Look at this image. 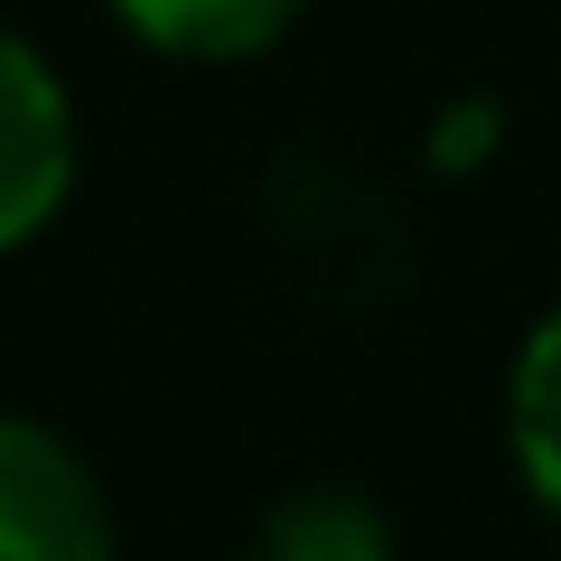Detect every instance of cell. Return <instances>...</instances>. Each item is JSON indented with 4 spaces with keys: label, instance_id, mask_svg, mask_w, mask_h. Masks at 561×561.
Here are the masks:
<instances>
[{
    "label": "cell",
    "instance_id": "cell-1",
    "mask_svg": "<svg viewBox=\"0 0 561 561\" xmlns=\"http://www.w3.org/2000/svg\"><path fill=\"white\" fill-rule=\"evenodd\" d=\"M0 561H113V505L94 468L38 431L0 412Z\"/></svg>",
    "mask_w": 561,
    "mask_h": 561
},
{
    "label": "cell",
    "instance_id": "cell-2",
    "mask_svg": "<svg viewBox=\"0 0 561 561\" xmlns=\"http://www.w3.org/2000/svg\"><path fill=\"white\" fill-rule=\"evenodd\" d=\"M66 187H76V113L38 47L0 28V253L57 225Z\"/></svg>",
    "mask_w": 561,
    "mask_h": 561
},
{
    "label": "cell",
    "instance_id": "cell-3",
    "mask_svg": "<svg viewBox=\"0 0 561 561\" xmlns=\"http://www.w3.org/2000/svg\"><path fill=\"white\" fill-rule=\"evenodd\" d=\"M131 38H150L160 57L187 66H225V57H262L309 0H113Z\"/></svg>",
    "mask_w": 561,
    "mask_h": 561
},
{
    "label": "cell",
    "instance_id": "cell-4",
    "mask_svg": "<svg viewBox=\"0 0 561 561\" xmlns=\"http://www.w3.org/2000/svg\"><path fill=\"white\" fill-rule=\"evenodd\" d=\"M253 561H393V534L365 496H290L262 515Z\"/></svg>",
    "mask_w": 561,
    "mask_h": 561
},
{
    "label": "cell",
    "instance_id": "cell-5",
    "mask_svg": "<svg viewBox=\"0 0 561 561\" xmlns=\"http://www.w3.org/2000/svg\"><path fill=\"white\" fill-rule=\"evenodd\" d=\"M515 459H524V478H534L542 515L561 524V309L515 356Z\"/></svg>",
    "mask_w": 561,
    "mask_h": 561
}]
</instances>
